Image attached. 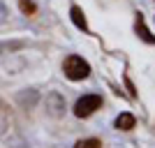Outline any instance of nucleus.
Here are the masks:
<instances>
[{
  "label": "nucleus",
  "mask_w": 155,
  "mask_h": 148,
  "mask_svg": "<svg viewBox=\"0 0 155 148\" xmlns=\"http://www.w3.org/2000/svg\"><path fill=\"white\" fill-rule=\"evenodd\" d=\"M65 111V97H60L58 93H51L46 95V113L53 118H60Z\"/></svg>",
  "instance_id": "obj_3"
},
{
  "label": "nucleus",
  "mask_w": 155,
  "mask_h": 148,
  "mask_svg": "<svg viewBox=\"0 0 155 148\" xmlns=\"http://www.w3.org/2000/svg\"><path fill=\"white\" fill-rule=\"evenodd\" d=\"M70 16H72V23L79 28V30H88V21H86V14H84V9L81 7H72L70 9Z\"/></svg>",
  "instance_id": "obj_5"
},
{
  "label": "nucleus",
  "mask_w": 155,
  "mask_h": 148,
  "mask_svg": "<svg viewBox=\"0 0 155 148\" xmlns=\"http://www.w3.org/2000/svg\"><path fill=\"white\" fill-rule=\"evenodd\" d=\"M63 74L70 79V81H84V79H88V74H91V65L86 63L81 56L72 53V56H67V58L63 60Z\"/></svg>",
  "instance_id": "obj_1"
},
{
  "label": "nucleus",
  "mask_w": 155,
  "mask_h": 148,
  "mask_svg": "<svg viewBox=\"0 0 155 148\" xmlns=\"http://www.w3.org/2000/svg\"><path fill=\"white\" fill-rule=\"evenodd\" d=\"M134 30H137V35L146 42V44H155V37L150 35V30L146 28V19H143V14L141 12H137V21H134Z\"/></svg>",
  "instance_id": "obj_4"
},
{
  "label": "nucleus",
  "mask_w": 155,
  "mask_h": 148,
  "mask_svg": "<svg viewBox=\"0 0 155 148\" xmlns=\"http://www.w3.org/2000/svg\"><path fill=\"white\" fill-rule=\"evenodd\" d=\"M102 95H95V93H91V95H84L79 97L77 104H74V116L77 118H88L93 116L97 109H102Z\"/></svg>",
  "instance_id": "obj_2"
},
{
  "label": "nucleus",
  "mask_w": 155,
  "mask_h": 148,
  "mask_svg": "<svg viewBox=\"0 0 155 148\" xmlns=\"http://www.w3.org/2000/svg\"><path fill=\"white\" fill-rule=\"evenodd\" d=\"M125 84H127V90H130V95H132V97H137V90H134V86H132V81H130L127 77H125Z\"/></svg>",
  "instance_id": "obj_9"
},
{
  "label": "nucleus",
  "mask_w": 155,
  "mask_h": 148,
  "mask_svg": "<svg viewBox=\"0 0 155 148\" xmlns=\"http://www.w3.org/2000/svg\"><path fill=\"white\" fill-rule=\"evenodd\" d=\"M19 9L26 14V16H35V14H37V5H35L32 0H19Z\"/></svg>",
  "instance_id": "obj_7"
},
{
  "label": "nucleus",
  "mask_w": 155,
  "mask_h": 148,
  "mask_svg": "<svg viewBox=\"0 0 155 148\" xmlns=\"http://www.w3.org/2000/svg\"><path fill=\"white\" fill-rule=\"evenodd\" d=\"M114 125H116V130L130 132V130H132V127L137 125V118L132 116V113H127V111H125V113H120V116L116 118V123H114Z\"/></svg>",
  "instance_id": "obj_6"
},
{
  "label": "nucleus",
  "mask_w": 155,
  "mask_h": 148,
  "mask_svg": "<svg viewBox=\"0 0 155 148\" xmlns=\"http://www.w3.org/2000/svg\"><path fill=\"white\" fill-rule=\"evenodd\" d=\"M74 148H102V141L95 139V136H91V139H79V141L74 143Z\"/></svg>",
  "instance_id": "obj_8"
}]
</instances>
